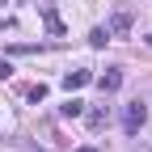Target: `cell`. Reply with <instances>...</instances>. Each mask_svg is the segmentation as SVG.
<instances>
[{"mask_svg": "<svg viewBox=\"0 0 152 152\" xmlns=\"http://www.w3.org/2000/svg\"><path fill=\"white\" fill-rule=\"evenodd\" d=\"M76 152H97V148H89V144H85V148H76Z\"/></svg>", "mask_w": 152, "mask_h": 152, "instance_id": "13", "label": "cell"}, {"mask_svg": "<svg viewBox=\"0 0 152 152\" xmlns=\"http://www.w3.org/2000/svg\"><path fill=\"white\" fill-rule=\"evenodd\" d=\"M76 114H85V102H80V97H68V106H64V118H76Z\"/></svg>", "mask_w": 152, "mask_h": 152, "instance_id": "8", "label": "cell"}, {"mask_svg": "<svg viewBox=\"0 0 152 152\" xmlns=\"http://www.w3.org/2000/svg\"><path fill=\"white\" fill-rule=\"evenodd\" d=\"M106 42H110V30H106V26H97V30H89V47H97V51H102Z\"/></svg>", "mask_w": 152, "mask_h": 152, "instance_id": "6", "label": "cell"}, {"mask_svg": "<svg viewBox=\"0 0 152 152\" xmlns=\"http://www.w3.org/2000/svg\"><path fill=\"white\" fill-rule=\"evenodd\" d=\"M131 26H135V9H114V13H110V21H106L110 38H123Z\"/></svg>", "mask_w": 152, "mask_h": 152, "instance_id": "2", "label": "cell"}, {"mask_svg": "<svg viewBox=\"0 0 152 152\" xmlns=\"http://www.w3.org/2000/svg\"><path fill=\"white\" fill-rule=\"evenodd\" d=\"M17 148H21V152H42V148H34V144H26V140H17Z\"/></svg>", "mask_w": 152, "mask_h": 152, "instance_id": "11", "label": "cell"}, {"mask_svg": "<svg viewBox=\"0 0 152 152\" xmlns=\"http://www.w3.org/2000/svg\"><path fill=\"white\" fill-rule=\"evenodd\" d=\"M144 123H148V106H144V102H131V106L123 110V131H127V135H140Z\"/></svg>", "mask_w": 152, "mask_h": 152, "instance_id": "1", "label": "cell"}, {"mask_svg": "<svg viewBox=\"0 0 152 152\" xmlns=\"http://www.w3.org/2000/svg\"><path fill=\"white\" fill-rule=\"evenodd\" d=\"M97 85H102V93H114L123 85V68H106L102 76H97Z\"/></svg>", "mask_w": 152, "mask_h": 152, "instance_id": "4", "label": "cell"}, {"mask_svg": "<svg viewBox=\"0 0 152 152\" xmlns=\"http://www.w3.org/2000/svg\"><path fill=\"white\" fill-rule=\"evenodd\" d=\"M0 4H4V0H0Z\"/></svg>", "mask_w": 152, "mask_h": 152, "instance_id": "15", "label": "cell"}, {"mask_svg": "<svg viewBox=\"0 0 152 152\" xmlns=\"http://www.w3.org/2000/svg\"><path fill=\"white\" fill-rule=\"evenodd\" d=\"M26 97H30V102H42V97H47V85H42V80L30 85V89H26Z\"/></svg>", "mask_w": 152, "mask_h": 152, "instance_id": "9", "label": "cell"}, {"mask_svg": "<svg viewBox=\"0 0 152 152\" xmlns=\"http://www.w3.org/2000/svg\"><path fill=\"white\" fill-rule=\"evenodd\" d=\"M135 152H152V148H148V144H135Z\"/></svg>", "mask_w": 152, "mask_h": 152, "instance_id": "12", "label": "cell"}, {"mask_svg": "<svg viewBox=\"0 0 152 152\" xmlns=\"http://www.w3.org/2000/svg\"><path fill=\"white\" fill-rule=\"evenodd\" d=\"M106 123H110V110H89V127L93 131H102Z\"/></svg>", "mask_w": 152, "mask_h": 152, "instance_id": "7", "label": "cell"}, {"mask_svg": "<svg viewBox=\"0 0 152 152\" xmlns=\"http://www.w3.org/2000/svg\"><path fill=\"white\" fill-rule=\"evenodd\" d=\"M89 80H93V72H89V68H76V72L64 76V89H68V93H72V89H85Z\"/></svg>", "mask_w": 152, "mask_h": 152, "instance_id": "3", "label": "cell"}, {"mask_svg": "<svg viewBox=\"0 0 152 152\" xmlns=\"http://www.w3.org/2000/svg\"><path fill=\"white\" fill-rule=\"evenodd\" d=\"M42 21H47V30H51L55 38H59V34H64V21H59V13H55L51 4H42Z\"/></svg>", "mask_w": 152, "mask_h": 152, "instance_id": "5", "label": "cell"}, {"mask_svg": "<svg viewBox=\"0 0 152 152\" xmlns=\"http://www.w3.org/2000/svg\"><path fill=\"white\" fill-rule=\"evenodd\" d=\"M148 47H152V34H148Z\"/></svg>", "mask_w": 152, "mask_h": 152, "instance_id": "14", "label": "cell"}, {"mask_svg": "<svg viewBox=\"0 0 152 152\" xmlns=\"http://www.w3.org/2000/svg\"><path fill=\"white\" fill-rule=\"evenodd\" d=\"M9 76H13V64H9V59H0V80H9Z\"/></svg>", "mask_w": 152, "mask_h": 152, "instance_id": "10", "label": "cell"}]
</instances>
